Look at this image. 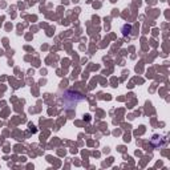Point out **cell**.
I'll list each match as a JSON object with an SVG mask.
<instances>
[{
    "mask_svg": "<svg viewBox=\"0 0 170 170\" xmlns=\"http://www.w3.org/2000/svg\"><path fill=\"white\" fill-rule=\"evenodd\" d=\"M84 100H85L84 96L80 95L79 92H75V91H65L61 96V102H63L65 109L76 108V105L80 104L81 101H84Z\"/></svg>",
    "mask_w": 170,
    "mask_h": 170,
    "instance_id": "1",
    "label": "cell"
},
{
    "mask_svg": "<svg viewBox=\"0 0 170 170\" xmlns=\"http://www.w3.org/2000/svg\"><path fill=\"white\" fill-rule=\"evenodd\" d=\"M130 31H132V27L130 25H124V27H122V33H124V36L129 35Z\"/></svg>",
    "mask_w": 170,
    "mask_h": 170,
    "instance_id": "3",
    "label": "cell"
},
{
    "mask_svg": "<svg viewBox=\"0 0 170 170\" xmlns=\"http://www.w3.org/2000/svg\"><path fill=\"white\" fill-rule=\"evenodd\" d=\"M165 137H162V136H153V138H152V144L156 146V148H158V146H164L165 144Z\"/></svg>",
    "mask_w": 170,
    "mask_h": 170,
    "instance_id": "2",
    "label": "cell"
}]
</instances>
